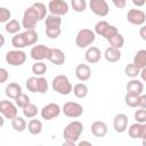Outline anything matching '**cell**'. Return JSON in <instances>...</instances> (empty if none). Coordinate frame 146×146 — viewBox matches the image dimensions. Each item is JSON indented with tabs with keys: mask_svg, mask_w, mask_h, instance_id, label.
<instances>
[{
	"mask_svg": "<svg viewBox=\"0 0 146 146\" xmlns=\"http://www.w3.org/2000/svg\"><path fill=\"white\" fill-rule=\"evenodd\" d=\"M39 21H40L39 15L33 6L25 9V11L23 14V19H22V25L25 30H35L36 23Z\"/></svg>",
	"mask_w": 146,
	"mask_h": 146,
	"instance_id": "cell-4",
	"label": "cell"
},
{
	"mask_svg": "<svg viewBox=\"0 0 146 146\" xmlns=\"http://www.w3.org/2000/svg\"><path fill=\"white\" fill-rule=\"evenodd\" d=\"M139 36L146 41V25H141V27L139 29Z\"/></svg>",
	"mask_w": 146,
	"mask_h": 146,
	"instance_id": "cell-48",
	"label": "cell"
},
{
	"mask_svg": "<svg viewBox=\"0 0 146 146\" xmlns=\"http://www.w3.org/2000/svg\"><path fill=\"white\" fill-rule=\"evenodd\" d=\"M23 35H24V39H25L26 47L35 44L38 39H39V35H38L35 30H26L25 32H23Z\"/></svg>",
	"mask_w": 146,
	"mask_h": 146,
	"instance_id": "cell-26",
	"label": "cell"
},
{
	"mask_svg": "<svg viewBox=\"0 0 146 146\" xmlns=\"http://www.w3.org/2000/svg\"><path fill=\"white\" fill-rule=\"evenodd\" d=\"M73 94H74V96L76 98H80V99L87 97V95H88V87H87V84L83 83V82H79V83L74 84Z\"/></svg>",
	"mask_w": 146,
	"mask_h": 146,
	"instance_id": "cell-24",
	"label": "cell"
},
{
	"mask_svg": "<svg viewBox=\"0 0 146 146\" xmlns=\"http://www.w3.org/2000/svg\"><path fill=\"white\" fill-rule=\"evenodd\" d=\"M71 6L74 11L83 13L87 9V1L86 0H71Z\"/></svg>",
	"mask_w": 146,
	"mask_h": 146,
	"instance_id": "cell-36",
	"label": "cell"
},
{
	"mask_svg": "<svg viewBox=\"0 0 146 146\" xmlns=\"http://www.w3.org/2000/svg\"><path fill=\"white\" fill-rule=\"evenodd\" d=\"M117 33H119L117 29H116L114 25H110V26L107 27L106 32L104 33V36H103V38H105L106 40H110V39H111V38H113L114 35H116Z\"/></svg>",
	"mask_w": 146,
	"mask_h": 146,
	"instance_id": "cell-44",
	"label": "cell"
},
{
	"mask_svg": "<svg viewBox=\"0 0 146 146\" xmlns=\"http://www.w3.org/2000/svg\"><path fill=\"white\" fill-rule=\"evenodd\" d=\"M44 23H46V27H60L62 18H60V16L49 14L44 18Z\"/></svg>",
	"mask_w": 146,
	"mask_h": 146,
	"instance_id": "cell-27",
	"label": "cell"
},
{
	"mask_svg": "<svg viewBox=\"0 0 146 146\" xmlns=\"http://www.w3.org/2000/svg\"><path fill=\"white\" fill-rule=\"evenodd\" d=\"M102 51L98 47H95V46H91L89 47L87 50H86V54H84V58L89 63V64H96L102 58Z\"/></svg>",
	"mask_w": 146,
	"mask_h": 146,
	"instance_id": "cell-15",
	"label": "cell"
},
{
	"mask_svg": "<svg viewBox=\"0 0 146 146\" xmlns=\"http://www.w3.org/2000/svg\"><path fill=\"white\" fill-rule=\"evenodd\" d=\"M62 33L60 27H46V35L49 39H57Z\"/></svg>",
	"mask_w": 146,
	"mask_h": 146,
	"instance_id": "cell-41",
	"label": "cell"
},
{
	"mask_svg": "<svg viewBox=\"0 0 146 146\" xmlns=\"http://www.w3.org/2000/svg\"><path fill=\"white\" fill-rule=\"evenodd\" d=\"M27 130L31 135L36 136L42 132V122L38 119H32L27 123Z\"/></svg>",
	"mask_w": 146,
	"mask_h": 146,
	"instance_id": "cell-21",
	"label": "cell"
},
{
	"mask_svg": "<svg viewBox=\"0 0 146 146\" xmlns=\"http://www.w3.org/2000/svg\"><path fill=\"white\" fill-rule=\"evenodd\" d=\"M25 86L27 88L29 91L31 92H38V76H30L27 78L26 82H25Z\"/></svg>",
	"mask_w": 146,
	"mask_h": 146,
	"instance_id": "cell-38",
	"label": "cell"
},
{
	"mask_svg": "<svg viewBox=\"0 0 146 146\" xmlns=\"http://www.w3.org/2000/svg\"><path fill=\"white\" fill-rule=\"evenodd\" d=\"M104 58L108 63H116L121 59V51H120V49L110 46L108 48H106V50L104 52Z\"/></svg>",
	"mask_w": 146,
	"mask_h": 146,
	"instance_id": "cell-20",
	"label": "cell"
},
{
	"mask_svg": "<svg viewBox=\"0 0 146 146\" xmlns=\"http://www.w3.org/2000/svg\"><path fill=\"white\" fill-rule=\"evenodd\" d=\"M146 138V122L141 123V139Z\"/></svg>",
	"mask_w": 146,
	"mask_h": 146,
	"instance_id": "cell-50",
	"label": "cell"
},
{
	"mask_svg": "<svg viewBox=\"0 0 146 146\" xmlns=\"http://www.w3.org/2000/svg\"><path fill=\"white\" fill-rule=\"evenodd\" d=\"M139 75H140L141 80L146 82V67H144V68L140 70V74H139Z\"/></svg>",
	"mask_w": 146,
	"mask_h": 146,
	"instance_id": "cell-51",
	"label": "cell"
},
{
	"mask_svg": "<svg viewBox=\"0 0 146 146\" xmlns=\"http://www.w3.org/2000/svg\"><path fill=\"white\" fill-rule=\"evenodd\" d=\"M5 94L7 97H9L10 99H16L21 94H22V87L16 83V82H10L6 86V89H5Z\"/></svg>",
	"mask_w": 146,
	"mask_h": 146,
	"instance_id": "cell-19",
	"label": "cell"
},
{
	"mask_svg": "<svg viewBox=\"0 0 146 146\" xmlns=\"http://www.w3.org/2000/svg\"><path fill=\"white\" fill-rule=\"evenodd\" d=\"M65 54L63 50H60L59 48H50L49 51V56H48V60L50 63H52L54 65H63L65 63Z\"/></svg>",
	"mask_w": 146,
	"mask_h": 146,
	"instance_id": "cell-14",
	"label": "cell"
},
{
	"mask_svg": "<svg viewBox=\"0 0 146 146\" xmlns=\"http://www.w3.org/2000/svg\"><path fill=\"white\" fill-rule=\"evenodd\" d=\"M11 44L16 49H23V48H25L26 47V43H25V39H24L23 33L14 34V36L11 38Z\"/></svg>",
	"mask_w": 146,
	"mask_h": 146,
	"instance_id": "cell-29",
	"label": "cell"
},
{
	"mask_svg": "<svg viewBox=\"0 0 146 146\" xmlns=\"http://www.w3.org/2000/svg\"><path fill=\"white\" fill-rule=\"evenodd\" d=\"M49 51H50L49 47L44 44H36L31 48L30 55H31V58L34 59L35 62H42L43 59H48Z\"/></svg>",
	"mask_w": 146,
	"mask_h": 146,
	"instance_id": "cell-10",
	"label": "cell"
},
{
	"mask_svg": "<svg viewBox=\"0 0 146 146\" xmlns=\"http://www.w3.org/2000/svg\"><path fill=\"white\" fill-rule=\"evenodd\" d=\"M48 81L43 76H38V92L46 94L48 91Z\"/></svg>",
	"mask_w": 146,
	"mask_h": 146,
	"instance_id": "cell-40",
	"label": "cell"
},
{
	"mask_svg": "<svg viewBox=\"0 0 146 146\" xmlns=\"http://www.w3.org/2000/svg\"><path fill=\"white\" fill-rule=\"evenodd\" d=\"M9 74H8V71L5 68V67H1L0 68V83H5L8 79Z\"/></svg>",
	"mask_w": 146,
	"mask_h": 146,
	"instance_id": "cell-45",
	"label": "cell"
},
{
	"mask_svg": "<svg viewBox=\"0 0 146 146\" xmlns=\"http://www.w3.org/2000/svg\"><path fill=\"white\" fill-rule=\"evenodd\" d=\"M62 112V107L57 104V103H49L47 105H44L41 108V116L42 119H44L46 121H50L55 117H57Z\"/></svg>",
	"mask_w": 146,
	"mask_h": 146,
	"instance_id": "cell-9",
	"label": "cell"
},
{
	"mask_svg": "<svg viewBox=\"0 0 146 146\" xmlns=\"http://www.w3.org/2000/svg\"><path fill=\"white\" fill-rule=\"evenodd\" d=\"M32 6H33L34 9L36 10L40 21H42V19H44V18L47 17V14H48L49 10H48V7H46V5H43L42 2H35V3H33Z\"/></svg>",
	"mask_w": 146,
	"mask_h": 146,
	"instance_id": "cell-34",
	"label": "cell"
},
{
	"mask_svg": "<svg viewBox=\"0 0 146 146\" xmlns=\"http://www.w3.org/2000/svg\"><path fill=\"white\" fill-rule=\"evenodd\" d=\"M140 70L146 67V49H140L138 50L135 56H133V62Z\"/></svg>",
	"mask_w": 146,
	"mask_h": 146,
	"instance_id": "cell-23",
	"label": "cell"
},
{
	"mask_svg": "<svg viewBox=\"0 0 146 146\" xmlns=\"http://www.w3.org/2000/svg\"><path fill=\"white\" fill-rule=\"evenodd\" d=\"M38 113H39V108L34 104H32V103H30L29 105L23 107V114H24L25 117L33 119V117H35L38 115Z\"/></svg>",
	"mask_w": 146,
	"mask_h": 146,
	"instance_id": "cell-31",
	"label": "cell"
},
{
	"mask_svg": "<svg viewBox=\"0 0 146 146\" xmlns=\"http://www.w3.org/2000/svg\"><path fill=\"white\" fill-rule=\"evenodd\" d=\"M47 72V65L43 62H35L32 65V73L36 76H42Z\"/></svg>",
	"mask_w": 146,
	"mask_h": 146,
	"instance_id": "cell-32",
	"label": "cell"
},
{
	"mask_svg": "<svg viewBox=\"0 0 146 146\" xmlns=\"http://www.w3.org/2000/svg\"><path fill=\"white\" fill-rule=\"evenodd\" d=\"M48 10L52 15L64 16L68 13V3L65 0H50L48 3Z\"/></svg>",
	"mask_w": 146,
	"mask_h": 146,
	"instance_id": "cell-7",
	"label": "cell"
},
{
	"mask_svg": "<svg viewBox=\"0 0 146 146\" xmlns=\"http://www.w3.org/2000/svg\"><path fill=\"white\" fill-rule=\"evenodd\" d=\"M62 112L67 117L76 119L83 114V106L76 102H66L62 107Z\"/></svg>",
	"mask_w": 146,
	"mask_h": 146,
	"instance_id": "cell-5",
	"label": "cell"
},
{
	"mask_svg": "<svg viewBox=\"0 0 146 146\" xmlns=\"http://www.w3.org/2000/svg\"><path fill=\"white\" fill-rule=\"evenodd\" d=\"M113 128L117 133H123L128 129V116L123 113H119L114 116Z\"/></svg>",
	"mask_w": 146,
	"mask_h": 146,
	"instance_id": "cell-13",
	"label": "cell"
},
{
	"mask_svg": "<svg viewBox=\"0 0 146 146\" xmlns=\"http://www.w3.org/2000/svg\"><path fill=\"white\" fill-rule=\"evenodd\" d=\"M138 107H140V108H146V94H141V95H139Z\"/></svg>",
	"mask_w": 146,
	"mask_h": 146,
	"instance_id": "cell-46",
	"label": "cell"
},
{
	"mask_svg": "<svg viewBox=\"0 0 146 146\" xmlns=\"http://www.w3.org/2000/svg\"><path fill=\"white\" fill-rule=\"evenodd\" d=\"M124 73H125L127 76H129L131 79H135L140 74V68L135 63H131V64H128L124 67Z\"/></svg>",
	"mask_w": 146,
	"mask_h": 146,
	"instance_id": "cell-30",
	"label": "cell"
},
{
	"mask_svg": "<svg viewBox=\"0 0 146 146\" xmlns=\"http://www.w3.org/2000/svg\"><path fill=\"white\" fill-rule=\"evenodd\" d=\"M82 132H83V124L80 121L75 120V121L70 122L64 128V131H63V137H64L65 144L74 145L79 140Z\"/></svg>",
	"mask_w": 146,
	"mask_h": 146,
	"instance_id": "cell-1",
	"label": "cell"
},
{
	"mask_svg": "<svg viewBox=\"0 0 146 146\" xmlns=\"http://www.w3.org/2000/svg\"><path fill=\"white\" fill-rule=\"evenodd\" d=\"M127 92L129 94H133V95H141L143 91H144V83L140 81V80H137V79H132L128 82L127 87Z\"/></svg>",
	"mask_w": 146,
	"mask_h": 146,
	"instance_id": "cell-18",
	"label": "cell"
},
{
	"mask_svg": "<svg viewBox=\"0 0 146 146\" xmlns=\"http://www.w3.org/2000/svg\"><path fill=\"white\" fill-rule=\"evenodd\" d=\"M95 39H96L95 31L90 29H82L78 32L75 36V44L79 48H88L90 44H92Z\"/></svg>",
	"mask_w": 146,
	"mask_h": 146,
	"instance_id": "cell-3",
	"label": "cell"
},
{
	"mask_svg": "<svg viewBox=\"0 0 146 146\" xmlns=\"http://www.w3.org/2000/svg\"><path fill=\"white\" fill-rule=\"evenodd\" d=\"M79 145L80 146H82V145H91V143L90 141H87V140H82V141L79 143Z\"/></svg>",
	"mask_w": 146,
	"mask_h": 146,
	"instance_id": "cell-52",
	"label": "cell"
},
{
	"mask_svg": "<svg viewBox=\"0 0 146 146\" xmlns=\"http://www.w3.org/2000/svg\"><path fill=\"white\" fill-rule=\"evenodd\" d=\"M0 39H1V47H3V44H5V36L2 35V34H0Z\"/></svg>",
	"mask_w": 146,
	"mask_h": 146,
	"instance_id": "cell-53",
	"label": "cell"
},
{
	"mask_svg": "<svg viewBox=\"0 0 146 146\" xmlns=\"http://www.w3.org/2000/svg\"><path fill=\"white\" fill-rule=\"evenodd\" d=\"M131 1L136 7H143L146 2V0H131Z\"/></svg>",
	"mask_w": 146,
	"mask_h": 146,
	"instance_id": "cell-49",
	"label": "cell"
},
{
	"mask_svg": "<svg viewBox=\"0 0 146 146\" xmlns=\"http://www.w3.org/2000/svg\"><path fill=\"white\" fill-rule=\"evenodd\" d=\"M133 117L136 120V122L139 123H145L146 122V108H139L135 112Z\"/></svg>",
	"mask_w": 146,
	"mask_h": 146,
	"instance_id": "cell-42",
	"label": "cell"
},
{
	"mask_svg": "<svg viewBox=\"0 0 146 146\" xmlns=\"http://www.w3.org/2000/svg\"><path fill=\"white\" fill-rule=\"evenodd\" d=\"M31 102H30V97L26 95V94H21L16 99H15V104L18 106V107H21V108H23V107H25L26 105H29Z\"/></svg>",
	"mask_w": 146,
	"mask_h": 146,
	"instance_id": "cell-39",
	"label": "cell"
},
{
	"mask_svg": "<svg viewBox=\"0 0 146 146\" xmlns=\"http://www.w3.org/2000/svg\"><path fill=\"white\" fill-rule=\"evenodd\" d=\"M127 21L132 25L141 26L146 21V14L140 9H130L127 14Z\"/></svg>",
	"mask_w": 146,
	"mask_h": 146,
	"instance_id": "cell-12",
	"label": "cell"
},
{
	"mask_svg": "<svg viewBox=\"0 0 146 146\" xmlns=\"http://www.w3.org/2000/svg\"><path fill=\"white\" fill-rule=\"evenodd\" d=\"M22 24L17 21V19H10L9 22L6 23L5 25V31L9 34H17L19 33L21 29H22Z\"/></svg>",
	"mask_w": 146,
	"mask_h": 146,
	"instance_id": "cell-22",
	"label": "cell"
},
{
	"mask_svg": "<svg viewBox=\"0 0 146 146\" xmlns=\"http://www.w3.org/2000/svg\"><path fill=\"white\" fill-rule=\"evenodd\" d=\"M11 13L8 8L6 7H0V22L1 23H7L10 21Z\"/></svg>",
	"mask_w": 146,
	"mask_h": 146,
	"instance_id": "cell-43",
	"label": "cell"
},
{
	"mask_svg": "<svg viewBox=\"0 0 146 146\" xmlns=\"http://www.w3.org/2000/svg\"><path fill=\"white\" fill-rule=\"evenodd\" d=\"M17 105L10 100H1L0 102V113L9 120H13L17 116Z\"/></svg>",
	"mask_w": 146,
	"mask_h": 146,
	"instance_id": "cell-11",
	"label": "cell"
},
{
	"mask_svg": "<svg viewBox=\"0 0 146 146\" xmlns=\"http://www.w3.org/2000/svg\"><path fill=\"white\" fill-rule=\"evenodd\" d=\"M51 87L54 89V91H56L59 95H70L73 91V86L71 83V81L68 80V78L66 75L59 74L56 75L52 81H51Z\"/></svg>",
	"mask_w": 146,
	"mask_h": 146,
	"instance_id": "cell-2",
	"label": "cell"
},
{
	"mask_svg": "<svg viewBox=\"0 0 146 146\" xmlns=\"http://www.w3.org/2000/svg\"><path fill=\"white\" fill-rule=\"evenodd\" d=\"M75 76L78 80H80L81 82H84V81H88L91 76V70L89 67V65L87 64H79L76 67H75Z\"/></svg>",
	"mask_w": 146,
	"mask_h": 146,
	"instance_id": "cell-17",
	"label": "cell"
},
{
	"mask_svg": "<svg viewBox=\"0 0 146 146\" xmlns=\"http://www.w3.org/2000/svg\"><path fill=\"white\" fill-rule=\"evenodd\" d=\"M128 133L132 139H141V123L135 122L128 129Z\"/></svg>",
	"mask_w": 146,
	"mask_h": 146,
	"instance_id": "cell-28",
	"label": "cell"
},
{
	"mask_svg": "<svg viewBox=\"0 0 146 146\" xmlns=\"http://www.w3.org/2000/svg\"><path fill=\"white\" fill-rule=\"evenodd\" d=\"M112 2L119 9H123L127 6V0H112Z\"/></svg>",
	"mask_w": 146,
	"mask_h": 146,
	"instance_id": "cell-47",
	"label": "cell"
},
{
	"mask_svg": "<svg viewBox=\"0 0 146 146\" xmlns=\"http://www.w3.org/2000/svg\"><path fill=\"white\" fill-rule=\"evenodd\" d=\"M107 41L111 44V47H114V48H117V49H121L124 44V38L121 33H117L116 35H114L113 38H111Z\"/></svg>",
	"mask_w": 146,
	"mask_h": 146,
	"instance_id": "cell-33",
	"label": "cell"
},
{
	"mask_svg": "<svg viewBox=\"0 0 146 146\" xmlns=\"http://www.w3.org/2000/svg\"><path fill=\"white\" fill-rule=\"evenodd\" d=\"M90 130L95 137L102 138V137L106 136V133L108 131V127L104 121H95V122H92Z\"/></svg>",
	"mask_w": 146,
	"mask_h": 146,
	"instance_id": "cell-16",
	"label": "cell"
},
{
	"mask_svg": "<svg viewBox=\"0 0 146 146\" xmlns=\"http://www.w3.org/2000/svg\"><path fill=\"white\" fill-rule=\"evenodd\" d=\"M143 146H146V138L143 139Z\"/></svg>",
	"mask_w": 146,
	"mask_h": 146,
	"instance_id": "cell-54",
	"label": "cell"
},
{
	"mask_svg": "<svg viewBox=\"0 0 146 146\" xmlns=\"http://www.w3.org/2000/svg\"><path fill=\"white\" fill-rule=\"evenodd\" d=\"M11 128L17 132H23L25 129H27V123L23 117L17 115L11 120Z\"/></svg>",
	"mask_w": 146,
	"mask_h": 146,
	"instance_id": "cell-25",
	"label": "cell"
},
{
	"mask_svg": "<svg viewBox=\"0 0 146 146\" xmlns=\"http://www.w3.org/2000/svg\"><path fill=\"white\" fill-rule=\"evenodd\" d=\"M6 62L10 66H21L25 63L26 60V54L22 49H15V50H9L6 54L5 57Z\"/></svg>",
	"mask_w": 146,
	"mask_h": 146,
	"instance_id": "cell-6",
	"label": "cell"
},
{
	"mask_svg": "<svg viewBox=\"0 0 146 146\" xmlns=\"http://www.w3.org/2000/svg\"><path fill=\"white\" fill-rule=\"evenodd\" d=\"M89 7L90 10L98 17H105L110 13V7L106 0H90Z\"/></svg>",
	"mask_w": 146,
	"mask_h": 146,
	"instance_id": "cell-8",
	"label": "cell"
},
{
	"mask_svg": "<svg viewBox=\"0 0 146 146\" xmlns=\"http://www.w3.org/2000/svg\"><path fill=\"white\" fill-rule=\"evenodd\" d=\"M138 100H139V96L138 95H133V94L127 92L125 96H124L125 105L129 106V107H137L138 106Z\"/></svg>",
	"mask_w": 146,
	"mask_h": 146,
	"instance_id": "cell-35",
	"label": "cell"
},
{
	"mask_svg": "<svg viewBox=\"0 0 146 146\" xmlns=\"http://www.w3.org/2000/svg\"><path fill=\"white\" fill-rule=\"evenodd\" d=\"M111 24L108 23V22H106V21H99L96 25H95V33L97 34V35H100V36H104V33L106 32V30H107V27L110 26Z\"/></svg>",
	"mask_w": 146,
	"mask_h": 146,
	"instance_id": "cell-37",
	"label": "cell"
}]
</instances>
